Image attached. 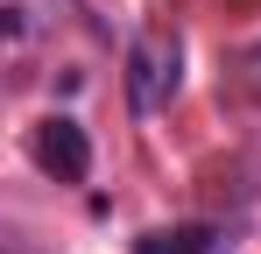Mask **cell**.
I'll use <instances>...</instances> for the list:
<instances>
[{"mask_svg": "<svg viewBox=\"0 0 261 254\" xmlns=\"http://www.w3.org/2000/svg\"><path fill=\"white\" fill-rule=\"evenodd\" d=\"M176 71H184L176 36H134L127 42V106L134 113H163L176 99Z\"/></svg>", "mask_w": 261, "mask_h": 254, "instance_id": "6da1fadb", "label": "cell"}, {"mask_svg": "<svg viewBox=\"0 0 261 254\" xmlns=\"http://www.w3.org/2000/svg\"><path fill=\"white\" fill-rule=\"evenodd\" d=\"M29 156H36V169L57 176V184H85L92 176V141H85V127L71 120V113H49V120L36 127V141H29Z\"/></svg>", "mask_w": 261, "mask_h": 254, "instance_id": "7a4b0ae2", "label": "cell"}, {"mask_svg": "<svg viewBox=\"0 0 261 254\" xmlns=\"http://www.w3.org/2000/svg\"><path fill=\"white\" fill-rule=\"evenodd\" d=\"M134 254H219V226L205 219H184V226H155V233H141Z\"/></svg>", "mask_w": 261, "mask_h": 254, "instance_id": "3957f363", "label": "cell"}, {"mask_svg": "<svg viewBox=\"0 0 261 254\" xmlns=\"http://www.w3.org/2000/svg\"><path fill=\"white\" fill-rule=\"evenodd\" d=\"M240 78H247V92H254V99H261V42H254V49H247V57H240Z\"/></svg>", "mask_w": 261, "mask_h": 254, "instance_id": "277c9868", "label": "cell"}]
</instances>
